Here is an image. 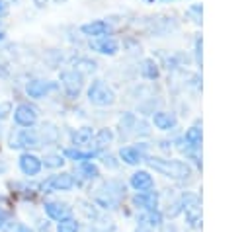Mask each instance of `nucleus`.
<instances>
[{
  "mask_svg": "<svg viewBox=\"0 0 250 232\" xmlns=\"http://www.w3.org/2000/svg\"><path fill=\"white\" fill-rule=\"evenodd\" d=\"M18 166H20V172L27 177H35L43 168L41 158L35 156L33 152H21L20 158H18Z\"/></svg>",
  "mask_w": 250,
  "mask_h": 232,
  "instance_id": "9d476101",
  "label": "nucleus"
},
{
  "mask_svg": "<svg viewBox=\"0 0 250 232\" xmlns=\"http://www.w3.org/2000/svg\"><path fill=\"white\" fill-rule=\"evenodd\" d=\"M14 224H16V222H14L12 213H10L8 209L0 207V232H8V230H12Z\"/></svg>",
  "mask_w": 250,
  "mask_h": 232,
  "instance_id": "bb28decb",
  "label": "nucleus"
},
{
  "mask_svg": "<svg viewBox=\"0 0 250 232\" xmlns=\"http://www.w3.org/2000/svg\"><path fill=\"white\" fill-rule=\"evenodd\" d=\"M61 84H62L64 94H66L70 99H74V97H78V94L82 92V86H84V74H82L78 68L62 70V72H61Z\"/></svg>",
  "mask_w": 250,
  "mask_h": 232,
  "instance_id": "423d86ee",
  "label": "nucleus"
},
{
  "mask_svg": "<svg viewBox=\"0 0 250 232\" xmlns=\"http://www.w3.org/2000/svg\"><path fill=\"white\" fill-rule=\"evenodd\" d=\"M47 2H49V0H33V4H35L37 8H43V6L47 4Z\"/></svg>",
  "mask_w": 250,
  "mask_h": 232,
  "instance_id": "473e14b6",
  "label": "nucleus"
},
{
  "mask_svg": "<svg viewBox=\"0 0 250 232\" xmlns=\"http://www.w3.org/2000/svg\"><path fill=\"white\" fill-rule=\"evenodd\" d=\"M137 220L145 228H156V226L162 224V213L158 209H154V211H143V214Z\"/></svg>",
  "mask_w": 250,
  "mask_h": 232,
  "instance_id": "412c9836",
  "label": "nucleus"
},
{
  "mask_svg": "<svg viewBox=\"0 0 250 232\" xmlns=\"http://www.w3.org/2000/svg\"><path fill=\"white\" fill-rule=\"evenodd\" d=\"M102 162H104L105 166H109V168H117V162H113V156L104 154V156H102Z\"/></svg>",
  "mask_w": 250,
  "mask_h": 232,
  "instance_id": "7c9ffc66",
  "label": "nucleus"
},
{
  "mask_svg": "<svg viewBox=\"0 0 250 232\" xmlns=\"http://www.w3.org/2000/svg\"><path fill=\"white\" fill-rule=\"evenodd\" d=\"M113 140V131L111 129H100L98 133H94V138H92V150L96 154H100L104 148H107Z\"/></svg>",
  "mask_w": 250,
  "mask_h": 232,
  "instance_id": "a211bd4d",
  "label": "nucleus"
},
{
  "mask_svg": "<svg viewBox=\"0 0 250 232\" xmlns=\"http://www.w3.org/2000/svg\"><path fill=\"white\" fill-rule=\"evenodd\" d=\"M152 123H154V127L160 129V131H172V129L178 125V119H176V115L170 113V111H154V113H152Z\"/></svg>",
  "mask_w": 250,
  "mask_h": 232,
  "instance_id": "f3484780",
  "label": "nucleus"
},
{
  "mask_svg": "<svg viewBox=\"0 0 250 232\" xmlns=\"http://www.w3.org/2000/svg\"><path fill=\"white\" fill-rule=\"evenodd\" d=\"M78 230H80V224L74 216H66L57 222V232H78Z\"/></svg>",
  "mask_w": 250,
  "mask_h": 232,
  "instance_id": "a878e982",
  "label": "nucleus"
},
{
  "mask_svg": "<svg viewBox=\"0 0 250 232\" xmlns=\"http://www.w3.org/2000/svg\"><path fill=\"white\" fill-rule=\"evenodd\" d=\"M184 214H186V222L191 228H201V207L199 205H193V207L184 209Z\"/></svg>",
  "mask_w": 250,
  "mask_h": 232,
  "instance_id": "b1692460",
  "label": "nucleus"
},
{
  "mask_svg": "<svg viewBox=\"0 0 250 232\" xmlns=\"http://www.w3.org/2000/svg\"><path fill=\"white\" fill-rule=\"evenodd\" d=\"M0 10H4V0H0Z\"/></svg>",
  "mask_w": 250,
  "mask_h": 232,
  "instance_id": "c9c22d12",
  "label": "nucleus"
},
{
  "mask_svg": "<svg viewBox=\"0 0 250 232\" xmlns=\"http://www.w3.org/2000/svg\"><path fill=\"white\" fill-rule=\"evenodd\" d=\"M86 96H88V101L98 107H107V105H113V101H115V92L104 80H94L90 84Z\"/></svg>",
  "mask_w": 250,
  "mask_h": 232,
  "instance_id": "7ed1b4c3",
  "label": "nucleus"
},
{
  "mask_svg": "<svg viewBox=\"0 0 250 232\" xmlns=\"http://www.w3.org/2000/svg\"><path fill=\"white\" fill-rule=\"evenodd\" d=\"M148 166L162 174L164 177H170V179H176V181H184V179H189L191 175V168L188 162L184 160H168V158H158V156H148L146 158Z\"/></svg>",
  "mask_w": 250,
  "mask_h": 232,
  "instance_id": "f257e3e1",
  "label": "nucleus"
},
{
  "mask_svg": "<svg viewBox=\"0 0 250 232\" xmlns=\"http://www.w3.org/2000/svg\"><path fill=\"white\" fill-rule=\"evenodd\" d=\"M137 232H152L150 228H145V226H141V228H137Z\"/></svg>",
  "mask_w": 250,
  "mask_h": 232,
  "instance_id": "f704fd0d",
  "label": "nucleus"
},
{
  "mask_svg": "<svg viewBox=\"0 0 250 232\" xmlns=\"http://www.w3.org/2000/svg\"><path fill=\"white\" fill-rule=\"evenodd\" d=\"M41 142H43L41 135H39L35 129L29 127V129H20V131H16V133L12 135V138H10V148L29 152V148H39Z\"/></svg>",
  "mask_w": 250,
  "mask_h": 232,
  "instance_id": "20e7f679",
  "label": "nucleus"
},
{
  "mask_svg": "<svg viewBox=\"0 0 250 232\" xmlns=\"http://www.w3.org/2000/svg\"><path fill=\"white\" fill-rule=\"evenodd\" d=\"M129 185L135 189V193L150 191V189H154V179H152V175L146 170H137L135 174H131Z\"/></svg>",
  "mask_w": 250,
  "mask_h": 232,
  "instance_id": "ddd939ff",
  "label": "nucleus"
},
{
  "mask_svg": "<svg viewBox=\"0 0 250 232\" xmlns=\"http://www.w3.org/2000/svg\"><path fill=\"white\" fill-rule=\"evenodd\" d=\"M182 142L186 144V146H182V150H186L188 154H191L193 158H197V152H199V148H201V125H199V123L191 125V127L184 133Z\"/></svg>",
  "mask_w": 250,
  "mask_h": 232,
  "instance_id": "1a4fd4ad",
  "label": "nucleus"
},
{
  "mask_svg": "<svg viewBox=\"0 0 250 232\" xmlns=\"http://www.w3.org/2000/svg\"><path fill=\"white\" fill-rule=\"evenodd\" d=\"M96 191L98 193H96L94 201L102 209H115L119 205L121 197L125 195V185L117 179H109V181H104Z\"/></svg>",
  "mask_w": 250,
  "mask_h": 232,
  "instance_id": "f03ea898",
  "label": "nucleus"
},
{
  "mask_svg": "<svg viewBox=\"0 0 250 232\" xmlns=\"http://www.w3.org/2000/svg\"><path fill=\"white\" fill-rule=\"evenodd\" d=\"M201 12H203V10H201V4H193V6L188 8L186 14L191 16V19H193L195 23H201Z\"/></svg>",
  "mask_w": 250,
  "mask_h": 232,
  "instance_id": "cd10ccee",
  "label": "nucleus"
},
{
  "mask_svg": "<svg viewBox=\"0 0 250 232\" xmlns=\"http://www.w3.org/2000/svg\"><path fill=\"white\" fill-rule=\"evenodd\" d=\"M78 175H80L84 181L98 179V177H100V168H98L94 162H82V164H78Z\"/></svg>",
  "mask_w": 250,
  "mask_h": 232,
  "instance_id": "4be33fe9",
  "label": "nucleus"
},
{
  "mask_svg": "<svg viewBox=\"0 0 250 232\" xmlns=\"http://www.w3.org/2000/svg\"><path fill=\"white\" fill-rule=\"evenodd\" d=\"M8 113H12V105H10V101H2L0 103V119H6Z\"/></svg>",
  "mask_w": 250,
  "mask_h": 232,
  "instance_id": "c85d7f7f",
  "label": "nucleus"
},
{
  "mask_svg": "<svg viewBox=\"0 0 250 232\" xmlns=\"http://www.w3.org/2000/svg\"><path fill=\"white\" fill-rule=\"evenodd\" d=\"M146 4H156V2H168V0H145Z\"/></svg>",
  "mask_w": 250,
  "mask_h": 232,
  "instance_id": "72a5a7b5",
  "label": "nucleus"
},
{
  "mask_svg": "<svg viewBox=\"0 0 250 232\" xmlns=\"http://www.w3.org/2000/svg\"><path fill=\"white\" fill-rule=\"evenodd\" d=\"M90 47L102 55H115L119 51V43L113 37H102V39H94L90 43Z\"/></svg>",
  "mask_w": 250,
  "mask_h": 232,
  "instance_id": "6ab92c4d",
  "label": "nucleus"
},
{
  "mask_svg": "<svg viewBox=\"0 0 250 232\" xmlns=\"http://www.w3.org/2000/svg\"><path fill=\"white\" fill-rule=\"evenodd\" d=\"M80 31H82L84 35L92 37V39H102V37H109L111 25H109L107 21H104V19H94V21H90V23H84V25L80 27Z\"/></svg>",
  "mask_w": 250,
  "mask_h": 232,
  "instance_id": "9b49d317",
  "label": "nucleus"
},
{
  "mask_svg": "<svg viewBox=\"0 0 250 232\" xmlns=\"http://www.w3.org/2000/svg\"><path fill=\"white\" fill-rule=\"evenodd\" d=\"M76 185V179L68 172H61L55 175H49L43 183H39V189L43 193H55V191H70Z\"/></svg>",
  "mask_w": 250,
  "mask_h": 232,
  "instance_id": "39448f33",
  "label": "nucleus"
},
{
  "mask_svg": "<svg viewBox=\"0 0 250 232\" xmlns=\"http://www.w3.org/2000/svg\"><path fill=\"white\" fill-rule=\"evenodd\" d=\"M92 138H94V129L92 127H80L76 131L70 133V142L74 148H84V146H90L92 144Z\"/></svg>",
  "mask_w": 250,
  "mask_h": 232,
  "instance_id": "dca6fc26",
  "label": "nucleus"
},
{
  "mask_svg": "<svg viewBox=\"0 0 250 232\" xmlns=\"http://www.w3.org/2000/svg\"><path fill=\"white\" fill-rule=\"evenodd\" d=\"M41 164H43L45 168H49V170H57V168H62L64 156L59 154V152H51V154H45V156L41 158Z\"/></svg>",
  "mask_w": 250,
  "mask_h": 232,
  "instance_id": "393cba45",
  "label": "nucleus"
},
{
  "mask_svg": "<svg viewBox=\"0 0 250 232\" xmlns=\"http://www.w3.org/2000/svg\"><path fill=\"white\" fill-rule=\"evenodd\" d=\"M55 2H59V4H61V2H64V0H55Z\"/></svg>",
  "mask_w": 250,
  "mask_h": 232,
  "instance_id": "e433bc0d",
  "label": "nucleus"
},
{
  "mask_svg": "<svg viewBox=\"0 0 250 232\" xmlns=\"http://www.w3.org/2000/svg\"><path fill=\"white\" fill-rule=\"evenodd\" d=\"M57 88H59V84L53 82V80H41V78H35V80H29V82H27V86H25V94H27L29 97H33V99H41V97H45L47 94L55 92Z\"/></svg>",
  "mask_w": 250,
  "mask_h": 232,
  "instance_id": "6e6552de",
  "label": "nucleus"
},
{
  "mask_svg": "<svg viewBox=\"0 0 250 232\" xmlns=\"http://www.w3.org/2000/svg\"><path fill=\"white\" fill-rule=\"evenodd\" d=\"M14 232H33L31 228H27L25 224H18V230H14Z\"/></svg>",
  "mask_w": 250,
  "mask_h": 232,
  "instance_id": "2f4dec72",
  "label": "nucleus"
},
{
  "mask_svg": "<svg viewBox=\"0 0 250 232\" xmlns=\"http://www.w3.org/2000/svg\"><path fill=\"white\" fill-rule=\"evenodd\" d=\"M43 211H45V214H47L51 220H55V222H59V220L70 216V207H68L66 203H62V201H45V203H43Z\"/></svg>",
  "mask_w": 250,
  "mask_h": 232,
  "instance_id": "2eb2a0df",
  "label": "nucleus"
},
{
  "mask_svg": "<svg viewBox=\"0 0 250 232\" xmlns=\"http://www.w3.org/2000/svg\"><path fill=\"white\" fill-rule=\"evenodd\" d=\"M133 205L141 211H154L158 209V193L156 191H141V193H135L133 195Z\"/></svg>",
  "mask_w": 250,
  "mask_h": 232,
  "instance_id": "4468645a",
  "label": "nucleus"
},
{
  "mask_svg": "<svg viewBox=\"0 0 250 232\" xmlns=\"http://www.w3.org/2000/svg\"><path fill=\"white\" fill-rule=\"evenodd\" d=\"M193 53H195V62L201 66V37L195 39V51Z\"/></svg>",
  "mask_w": 250,
  "mask_h": 232,
  "instance_id": "c756f323",
  "label": "nucleus"
},
{
  "mask_svg": "<svg viewBox=\"0 0 250 232\" xmlns=\"http://www.w3.org/2000/svg\"><path fill=\"white\" fill-rule=\"evenodd\" d=\"M12 115H14V123L18 125V127H21V129H29V127H33L35 123H37V109L33 107V105H29V103H20V105H16V109L12 111Z\"/></svg>",
  "mask_w": 250,
  "mask_h": 232,
  "instance_id": "0eeeda50",
  "label": "nucleus"
},
{
  "mask_svg": "<svg viewBox=\"0 0 250 232\" xmlns=\"http://www.w3.org/2000/svg\"><path fill=\"white\" fill-rule=\"evenodd\" d=\"M145 152H146V146L143 142L139 146H123L119 150V158L127 166H137V164H141L145 160Z\"/></svg>",
  "mask_w": 250,
  "mask_h": 232,
  "instance_id": "f8f14e48",
  "label": "nucleus"
},
{
  "mask_svg": "<svg viewBox=\"0 0 250 232\" xmlns=\"http://www.w3.org/2000/svg\"><path fill=\"white\" fill-rule=\"evenodd\" d=\"M141 76L146 78V80H156L160 76V70H158V64L152 60V58H145L141 62Z\"/></svg>",
  "mask_w": 250,
  "mask_h": 232,
  "instance_id": "5701e85b",
  "label": "nucleus"
},
{
  "mask_svg": "<svg viewBox=\"0 0 250 232\" xmlns=\"http://www.w3.org/2000/svg\"><path fill=\"white\" fill-rule=\"evenodd\" d=\"M62 156L68 158V160H72V162L82 164V162H92L98 154H96L94 150H82V148H74V146H70V148H64V150H62Z\"/></svg>",
  "mask_w": 250,
  "mask_h": 232,
  "instance_id": "aec40b11",
  "label": "nucleus"
}]
</instances>
